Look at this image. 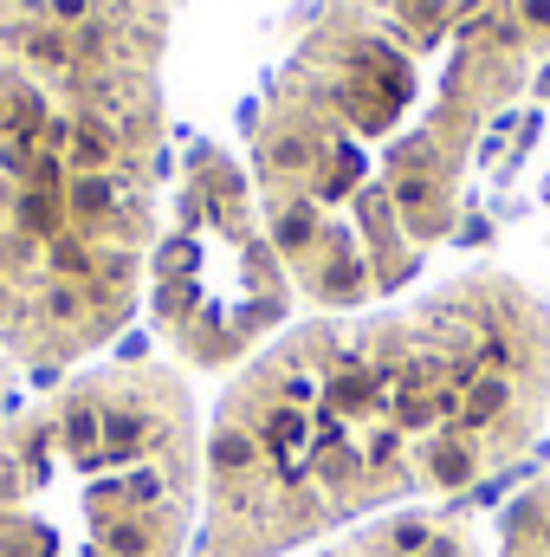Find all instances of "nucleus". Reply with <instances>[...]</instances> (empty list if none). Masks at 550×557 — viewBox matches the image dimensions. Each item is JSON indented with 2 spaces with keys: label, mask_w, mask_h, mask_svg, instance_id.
I'll list each match as a JSON object with an SVG mask.
<instances>
[{
  "label": "nucleus",
  "mask_w": 550,
  "mask_h": 557,
  "mask_svg": "<svg viewBox=\"0 0 550 557\" xmlns=\"http://www.w3.org/2000/svg\"><path fill=\"white\" fill-rule=\"evenodd\" d=\"M550 428V305L473 267L363 311L285 324L201 428L188 557H298L363 519L440 506Z\"/></svg>",
  "instance_id": "1"
},
{
  "label": "nucleus",
  "mask_w": 550,
  "mask_h": 557,
  "mask_svg": "<svg viewBox=\"0 0 550 557\" xmlns=\"http://www.w3.org/2000/svg\"><path fill=\"white\" fill-rule=\"evenodd\" d=\"M550 65V0H317L260 104L247 175L304 305L402 298Z\"/></svg>",
  "instance_id": "2"
},
{
  "label": "nucleus",
  "mask_w": 550,
  "mask_h": 557,
  "mask_svg": "<svg viewBox=\"0 0 550 557\" xmlns=\"http://www.w3.org/2000/svg\"><path fill=\"white\" fill-rule=\"evenodd\" d=\"M168 0H0V350L98 357L168 201Z\"/></svg>",
  "instance_id": "3"
},
{
  "label": "nucleus",
  "mask_w": 550,
  "mask_h": 557,
  "mask_svg": "<svg viewBox=\"0 0 550 557\" xmlns=\"http://www.w3.org/2000/svg\"><path fill=\"white\" fill-rule=\"evenodd\" d=\"M201 409L168 363H98L0 428V557H188Z\"/></svg>",
  "instance_id": "4"
},
{
  "label": "nucleus",
  "mask_w": 550,
  "mask_h": 557,
  "mask_svg": "<svg viewBox=\"0 0 550 557\" xmlns=\"http://www.w3.org/2000/svg\"><path fill=\"white\" fill-rule=\"evenodd\" d=\"M155 337L188 370H240L291 324L298 285L273 247L253 175L221 143H188L142 278Z\"/></svg>",
  "instance_id": "5"
},
{
  "label": "nucleus",
  "mask_w": 550,
  "mask_h": 557,
  "mask_svg": "<svg viewBox=\"0 0 550 557\" xmlns=\"http://www.w3.org/2000/svg\"><path fill=\"white\" fill-rule=\"evenodd\" d=\"M298 557H492V539L466 512L409 506V512L363 519V525H350V532H337V539H324Z\"/></svg>",
  "instance_id": "6"
},
{
  "label": "nucleus",
  "mask_w": 550,
  "mask_h": 557,
  "mask_svg": "<svg viewBox=\"0 0 550 557\" xmlns=\"http://www.w3.org/2000/svg\"><path fill=\"white\" fill-rule=\"evenodd\" d=\"M492 557H550V467H538L499 512Z\"/></svg>",
  "instance_id": "7"
},
{
  "label": "nucleus",
  "mask_w": 550,
  "mask_h": 557,
  "mask_svg": "<svg viewBox=\"0 0 550 557\" xmlns=\"http://www.w3.org/2000/svg\"><path fill=\"white\" fill-rule=\"evenodd\" d=\"M7 416H13V357L0 350V428H7Z\"/></svg>",
  "instance_id": "8"
}]
</instances>
